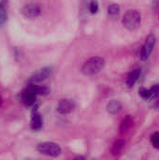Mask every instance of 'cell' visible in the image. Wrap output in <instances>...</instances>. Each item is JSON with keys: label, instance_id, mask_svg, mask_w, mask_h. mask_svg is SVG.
<instances>
[{"label": "cell", "instance_id": "1", "mask_svg": "<svg viewBox=\"0 0 159 160\" xmlns=\"http://www.w3.org/2000/svg\"><path fill=\"white\" fill-rule=\"evenodd\" d=\"M105 67V60L100 56H94L89 58L82 65L81 71L85 76H92L100 72Z\"/></svg>", "mask_w": 159, "mask_h": 160}, {"label": "cell", "instance_id": "2", "mask_svg": "<svg viewBox=\"0 0 159 160\" xmlns=\"http://www.w3.org/2000/svg\"><path fill=\"white\" fill-rule=\"evenodd\" d=\"M142 22V14L137 9H128L122 18V23L129 31L137 30Z\"/></svg>", "mask_w": 159, "mask_h": 160}, {"label": "cell", "instance_id": "3", "mask_svg": "<svg viewBox=\"0 0 159 160\" xmlns=\"http://www.w3.org/2000/svg\"><path fill=\"white\" fill-rule=\"evenodd\" d=\"M38 95V85L28 82L27 86L20 93V99L28 107H32L37 102V96Z\"/></svg>", "mask_w": 159, "mask_h": 160}, {"label": "cell", "instance_id": "4", "mask_svg": "<svg viewBox=\"0 0 159 160\" xmlns=\"http://www.w3.org/2000/svg\"><path fill=\"white\" fill-rule=\"evenodd\" d=\"M37 150L39 154L52 158H56L62 153L60 145L52 142H44L39 143L37 146Z\"/></svg>", "mask_w": 159, "mask_h": 160}, {"label": "cell", "instance_id": "5", "mask_svg": "<svg viewBox=\"0 0 159 160\" xmlns=\"http://www.w3.org/2000/svg\"><path fill=\"white\" fill-rule=\"evenodd\" d=\"M52 67H45L39 70H37L36 73H34L30 77L28 82L37 84L39 82L46 81L47 79H49L52 76Z\"/></svg>", "mask_w": 159, "mask_h": 160}, {"label": "cell", "instance_id": "6", "mask_svg": "<svg viewBox=\"0 0 159 160\" xmlns=\"http://www.w3.org/2000/svg\"><path fill=\"white\" fill-rule=\"evenodd\" d=\"M41 13V8L35 3L25 4L22 8V14L27 19H35L37 18Z\"/></svg>", "mask_w": 159, "mask_h": 160}, {"label": "cell", "instance_id": "7", "mask_svg": "<svg viewBox=\"0 0 159 160\" xmlns=\"http://www.w3.org/2000/svg\"><path fill=\"white\" fill-rule=\"evenodd\" d=\"M155 44H156V37L154 35L148 36L145 40V43L143 44L141 50V59L142 61H146L149 58L150 54L154 50Z\"/></svg>", "mask_w": 159, "mask_h": 160}, {"label": "cell", "instance_id": "8", "mask_svg": "<svg viewBox=\"0 0 159 160\" xmlns=\"http://www.w3.org/2000/svg\"><path fill=\"white\" fill-rule=\"evenodd\" d=\"M74 108H75V103L73 100L68 99V98H63L59 101L57 105V112L60 114L67 115L72 112Z\"/></svg>", "mask_w": 159, "mask_h": 160}, {"label": "cell", "instance_id": "9", "mask_svg": "<svg viewBox=\"0 0 159 160\" xmlns=\"http://www.w3.org/2000/svg\"><path fill=\"white\" fill-rule=\"evenodd\" d=\"M30 126H31L32 130H34V131L41 130V128L43 127V116L38 111H36V112H32Z\"/></svg>", "mask_w": 159, "mask_h": 160}, {"label": "cell", "instance_id": "10", "mask_svg": "<svg viewBox=\"0 0 159 160\" xmlns=\"http://www.w3.org/2000/svg\"><path fill=\"white\" fill-rule=\"evenodd\" d=\"M141 68H134L130 73L129 75L127 76V87H133L135 85V83L138 82L140 76H141Z\"/></svg>", "mask_w": 159, "mask_h": 160}, {"label": "cell", "instance_id": "11", "mask_svg": "<svg viewBox=\"0 0 159 160\" xmlns=\"http://www.w3.org/2000/svg\"><path fill=\"white\" fill-rule=\"evenodd\" d=\"M121 110H122V104L120 101L116 99H112L107 104V112L110 114H112V115L117 114L121 112Z\"/></svg>", "mask_w": 159, "mask_h": 160}, {"label": "cell", "instance_id": "12", "mask_svg": "<svg viewBox=\"0 0 159 160\" xmlns=\"http://www.w3.org/2000/svg\"><path fill=\"white\" fill-rule=\"evenodd\" d=\"M125 146H126V141L125 140L120 139V140L115 141L112 143V147H111V153H112V156H119L123 152Z\"/></svg>", "mask_w": 159, "mask_h": 160}, {"label": "cell", "instance_id": "13", "mask_svg": "<svg viewBox=\"0 0 159 160\" xmlns=\"http://www.w3.org/2000/svg\"><path fill=\"white\" fill-rule=\"evenodd\" d=\"M121 8L120 6L117 4H111L108 7V15L112 20H117L120 16Z\"/></svg>", "mask_w": 159, "mask_h": 160}, {"label": "cell", "instance_id": "14", "mask_svg": "<svg viewBox=\"0 0 159 160\" xmlns=\"http://www.w3.org/2000/svg\"><path fill=\"white\" fill-rule=\"evenodd\" d=\"M132 125H133V119H132L130 116L126 117V118L122 121V123H121V125H120V132H121V133L127 132V131L131 128Z\"/></svg>", "mask_w": 159, "mask_h": 160}, {"label": "cell", "instance_id": "15", "mask_svg": "<svg viewBox=\"0 0 159 160\" xmlns=\"http://www.w3.org/2000/svg\"><path fill=\"white\" fill-rule=\"evenodd\" d=\"M7 18H8V15H7V5L0 4V26H3L6 24Z\"/></svg>", "mask_w": 159, "mask_h": 160}, {"label": "cell", "instance_id": "16", "mask_svg": "<svg viewBox=\"0 0 159 160\" xmlns=\"http://www.w3.org/2000/svg\"><path fill=\"white\" fill-rule=\"evenodd\" d=\"M150 99H156L159 97V84L153 85L150 89Z\"/></svg>", "mask_w": 159, "mask_h": 160}, {"label": "cell", "instance_id": "17", "mask_svg": "<svg viewBox=\"0 0 159 160\" xmlns=\"http://www.w3.org/2000/svg\"><path fill=\"white\" fill-rule=\"evenodd\" d=\"M99 9V6H98V2L97 0H92L90 2V5H89V10L92 14H96L97 13Z\"/></svg>", "mask_w": 159, "mask_h": 160}, {"label": "cell", "instance_id": "18", "mask_svg": "<svg viewBox=\"0 0 159 160\" xmlns=\"http://www.w3.org/2000/svg\"><path fill=\"white\" fill-rule=\"evenodd\" d=\"M90 2H91V0H82L81 1V14L82 15L86 13L87 9H89Z\"/></svg>", "mask_w": 159, "mask_h": 160}, {"label": "cell", "instance_id": "19", "mask_svg": "<svg viewBox=\"0 0 159 160\" xmlns=\"http://www.w3.org/2000/svg\"><path fill=\"white\" fill-rule=\"evenodd\" d=\"M139 93L141 95V97L144 99H150V90L149 89H146V88H143L142 87L140 90H139Z\"/></svg>", "mask_w": 159, "mask_h": 160}, {"label": "cell", "instance_id": "20", "mask_svg": "<svg viewBox=\"0 0 159 160\" xmlns=\"http://www.w3.org/2000/svg\"><path fill=\"white\" fill-rule=\"evenodd\" d=\"M152 143H153V146L155 148L159 149V132L155 133L152 136Z\"/></svg>", "mask_w": 159, "mask_h": 160}, {"label": "cell", "instance_id": "21", "mask_svg": "<svg viewBox=\"0 0 159 160\" xmlns=\"http://www.w3.org/2000/svg\"><path fill=\"white\" fill-rule=\"evenodd\" d=\"M50 92L49 88L46 86H38V95H47Z\"/></svg>", "mask_w": 159, "mask_h": 160}, {"label": "cell", "instance_id": "22", "mask_svg": "<svg viewBox=\"0 0 159 160\" xmlns=\"http://www.w3.org/2000/svg\"><path fill=\"white\" fill-rule=\"evenodd\" d=\"M7 0H0V4H2V5H7Z\"/></svg>", "mask_w": 159, "mask_h": 160}, {"label": "cell", "instance_id": "23", "mask_svg": "<svg viewBox=\"0 0 159 160\" xmlns=\"http://www.w3.org/2000/svg\"><path fill=\"white\" fill-rule=\"evenodd\" d=\"M76 159H84V158H82V157H78V158H76Z\"/></svg>", "mask_w": 159, "mask_h": 160}, {"label": "cell", "instance_id": "24", "mask_svg": "<svg viewBox=\"0 0 159 160\" xmlns=\"http://www.w3.org/2000/svg\"><path fill=\"white\" fill-rule=\"evenodd\" d=\"M157 108H158L159 109V100H158V102H157Z\"/></svg>", "mask_w": 159, "mask_h": 160}, {"label": "cell", "instance_id": "25", "mask_svg": "<svg viewBox=\"0 0 159 160\" xmlns=\"http://www.w3.org/2000/svg\"><path fill=\"white\" fill-rule=\"evenodd\" d=\"M1 104H2V100H1V98H0V106H1Z\"/></svg>", "mask_w": 159, "mask_h": 160}]
</instances>
